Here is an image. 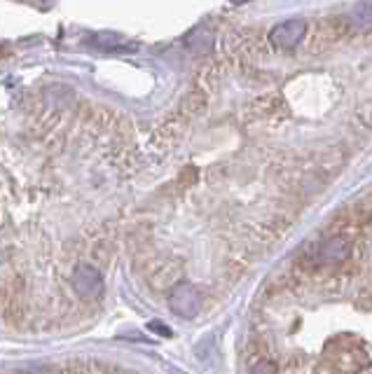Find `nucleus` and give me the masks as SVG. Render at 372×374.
I'll return each instance as SVG.
<instances>
[{"instance_id": "nucleus-2", "label": "nucleus", "mask_w": 372, "mask_h": 374, "mask_svg": "<svg viewBox=\"0 0 372 374\" xmlns=\"http://www.w3.org/2000/svg\"><path fill=\"white\" fill-rule=\"evenodd\" d=\"M305 31H307V24L302 19H288V22L274 26L272 33H269V40L279 49H293L298 47L300 40L305 38Z\"/></svg>"}, {"instance_id": "nucleus-1", "label": "nucleus", "mask_w": 372, "mask_h": 374, "mask_svg": "<svg viewBox=\"0 0 372 374\" xmlns=\"http://www.w3.org/2000/svg\"><path fill=\"white\" fill-rule=\"evenodd\" d=\"M171 311L181 318H195L202 309V295L192 283H178L169 295Z\"/></svg>"}, {"instance_id": "nucleus-4", "label": "nucleus", "mask_w": 372, "mask_h": 374, "mask_svg": "<svg viewBox=\"0 0 372 374\" xmlns=\"http://www.w3.org/2000/svg\"><path fill=\"white\" fill-rule=\"evenodd\" d=\"M318 257L323 260L325 264H337L349 257V243L344 238H328V241L321 246L318 250Z\"/></svg>"}, {"instance_id": "nucleus-5", "label": "nucleus", "mask_w": 372, "mask_h": 374, "mask_svg": "<svg viewBox=\"0 0 372 374\" xmlns=\"http://www.w3.org/2000/svg\"><path fill=\"white\" fill-rule=\"evenodd\" d=\"M349 24L361 33L372 31V0H361L349 12Z\"/></svg>"}, {"instance_id": "nucleus-3", "label": "nucleus", "mask_w": 372, "mask_h": 374, "mask_svg": "<svg viewBox=\"0 0 372 374\" xmlns=\"http://www.w3.org/2000/svg\"><path fill=\"white\" fill-rule=\"evenodd\" d=\"M73 288L80 298H96L104 290V279L89 264H78L73 272Z\"/></svg>"}, {"instance_id": "nucleus-7", "label": "nucleus", "mask_w": 372, "mask_h": 374, "mask_svg": "<svg viewBox=\"0 0 372 374\" xmlns=\"http://www.w3.org/2000/svg\"><path fill=\"white\" fill-rule=\"evenodd\" d=\"M92 44L99 49H106V51H115V49H124V40L115 33H96L92 38Z\"/></svg>"}, {"instance_id": "nucleus-10", "label": "nucleus", "mask_w": 372, "mask_h": 374, "mask_svg": "<svg viewBox=\"0 0 372 374\" xmlns=\"http://www.w3.org/2000/svg\"><path fill=\"white\" fill-rule=\"evenodd\" d=\"M232 3H234V5H241V3H246V0H232Z\"/></svg>"}, {"instance_id": "nucleus-9", "label": "nucleus", "mask_w": 372, "mask_h": 374, "mask_svg": "<svg viewBox=\"0 0 372 374\" xmlns=\"http://www.w3.org/2000/svg\"><path fill=\"white\" fill-rule=\"evenodd\" d=\"M253 372H274V367L272 365H258V367H253Z\"/></svg>"}, {"instance_id": "nucleus-8", "label": "nucleus", "mask_w": 372, "mask_h": 374, "mask_svg": "<svg viewBox=\"0 0 372 374\" xmlns=\"http://www.w3.org/2000/svg\"><path fill=\"white\" fill-rule=\"evenodd\" d=\"M147 327H150V330L152 332H157V334H162V337H171V327H166L164 323H159V320H152V323L150 325H147Z\"/></svg>"}, {"instance_id": "nucleus-6", "label": "nucleus", "mask_w": 372, "mask_h": 374, "mask_svg": "<svg viewBox=\"0 0 372 374\" xmlns=\"http://www.w3.org/2000/svg\"><path fill=\"white\" fill-rule=\"evenodd\" d=\"M188 47L192 54H209L211 47H213V38H211L209 31L197 29L195 33L188 38Z\"/></svg>"}]
</instances>
